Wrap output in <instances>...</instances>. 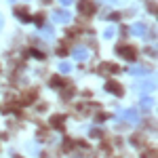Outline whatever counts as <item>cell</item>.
Instances as JSON below:
<instances>
[{
  "instance_id": "cell-13",
  "label": "cell",
  "mask_w": 158,
  "mask_h": 158,
  "mask_svg": "<svg viewBox=\"0 0 158 158\" xmlns=\"http://www.w3.org/2000/svg\"><path fill=\"white\" fill-rule=\"evenodd\" d=\"M70 70H72V63H70V61H61L59 63V72H70Z\"/></svg>"
},
{
  "instance_id": "cell-18",
  "label": "cell",
  "mask_w": 158,
  "mask_h": 158,
  "mask_svg": "<svg viewBox=\"0 0 158 158\" xmlns=\"http://www.w3.org/2000/svg\"><path fill=\"white\" fill-rule=\"evenodd\" d=\"M42 19H44V15H42V13H38L36 17H34V23H36V25H42Z\"/></svg>"
},
{
  "instance_id": "cell-25",
  "label": "cell",
  "mask_w": 158,
  "mask_h": 158,
  "mask_svg": "<svg viewBox=\"0 0 158 158\" xmlns=\"http://www.w3.org/2000/svg\"><path fill=\"white\" fill-rule=\"evenodd\" d=\"M61 4H65V6H68V4H72V0H61Z\"/></svg>"
},
{
  "instance_id": "cell-4",
  "label": "cell",
  "mask_w": 158,
  "mask_h": 158,
  "mask_svg": "<svg viewBox=\"0 0 158 158\" xmlns=\"http://www.w3.org/2000/svg\"><path fill=\"white\" fill-rule=\"evenodd\" d=\"M72 19V15L68 11H53V21H57V23H68Z\"/></svg>"
},
{
  "instance_id": "cell-22",
  "label": "cell",
  "mask_w": 158,
  "mask_h": 158,
  "mask_svg": "<svg viewBox=\"0 0 158 158\" xmlns=\"http://www.w3.org/2000/svg\"><path fill=\"white\" fill-rule=\"evenodd\" d=\"M44 34H47V36H53L55 32H53V27H51V25H47V27H44Z\"/></svg>"
},
{
  "instance_id": "cell-9",
  "label": "cell",
  "mask_w": 158,
  "mask_h": 158,
  "mask_svg": "<svg viewBox=\"0 0 158 158\" xmlns=\"http://www.w3.org/2000/svg\"><path fill=\"white\" fill-rule=\"evenodd\" d=\"M154 80H146V82H141V85L137 86V91H141V93H148V91H152L154 89Z\"/></svg>"
},
{
  "instance_id": "cell-14",
  "label": "cell",
  "mask_w": 158,
  "mask_h": 158,
  "mask_svg": "<svg viewBox=\"0 0 158 158\" xmlns=\"http://www.w3.org/2000/svg\"><path fill=\"white\" fill-rule=\"evenodd\" d=\"M15 13H17V15H19V17L23 19V21H32V19L27 17V13H25V9H15Z\"/></svg>"
},
{
  "instance_id": "cell-21",
  "label": "cell",
  "mask_w": 158,
  "mask_h": 158,
  "mask_svg": "<svg viewBox=\"0 0 158 158\" xmlns=\"http://www.w3.org/2000/svg\"><path fill=\"white\" fill-rule=\"evenodd\" d=\"M61 95H63V99H70V97H72V95H74V91H72V89H70V91H63Z\"/></svg>"
},
{
  "instance_id": "cell-5",
  "label": "cell",
  "mask_w": 158,
  "mask_h": 158,
  "mask_svg": "<svg viewBox=\"0 0 158 158\" xmlns=\"http://www.w3.org/2000/svg\"><path fill=\"white\" fill-rule=\"evenodd\" d=\"M99 74H112V72H120V68L116 65V63H101L97 68Z\"/></svg>"
},
{
  "instance_id": "cell-15",
  "label": "cell",
  "mask_w": 158,
  "mask_h": 158,
  "mask_svg": "<svg viewBox=\"0 0 158 158\" xmlns=\"http://www.w3.org/2000/svg\"><path fill=\"white\" fill-rule=\"evenodd\" d=\"M131 74H135V76H146L148 70H146V68H133V70H131Z\"/></svg>"
},
{
  "instance_id": "cell-10",
  "label": "cell",
  "mask_w": 158,
  "mask_h": 158,
  "mask_svg": "<svg viewBox=\"0 0 158 158\" xmlns=\"http://www.w3.org/2000/svg\"><path fill=\"white\" fill-rule=\"evenodd\" d=\"M63 120H65L63 116H53V118H51V122H53L55 129H63Z\"/></svg>"
},
{
  "instance_id": "cell-16",
  "label": "cell",
  "mask_w": 158,
  "mask_h": 158,
  "mask_svg": "<svg viewBox=\"0 0 158 158\" xmlns=\"http://www.w3.org/2000/svg\"><path fill=\"white\" fill-rule=\"evenodd\" d=\"M34 99H36V91H27L25 97H23V101H34Z\"/></svg>"
},
{
  "instance_id": "cell-12",
  "label": "cell",
  "mask_w": 158,
  "mask_h": 158,
  "mask_svg": "<svg viewBox=\"0 0 158 158\" xmlns=\"http://www.w3.org/2000/svg\"><path fill=\"white\" fill-rule=\"evenodd\" d=\"M27 55H30V57H36V59H44V53H42V51H36V49H30Z\"/></svg>"
},
{
  "instance_id": "cell-3",
  "label": "cell",
  "mask_w": 158,
  "mask_h": 158,
  "mask_svg": "<svg viewBox=\"0 0 158 158\" xmlns=\"http://www.w3.org/2000/svg\"><path fill=\"white\" fill-rule=\"evenodd\" d=\"M78 11L82 13V15H93V13L97 11V6H95L91 0H80V4H78Z\"/></svg>"
},
{
  "instance_id": "cell-17",
  "label": "cell",
  "mask_w": 158,
  "mask_h": 158,
  "mask_svg": "<svg viewBox=\"0 0 158 158\" xmlns=\"http://www.w3.org/2000/svg\"><path fill=\"white\" fill-rule=\"evenodd\" d=\"M131 143H133V146H141V143H143V137H139V135H137V137H131Z\"/></svg>"
},
{
  "instance_id": "cell-23",
  "label": "cell",
  "mask_w": 158,
  "mask_h": 158,
  "mask_svg": "<svg viewBox=\"0 0 158 158\" xmlns=\"http://www.w3.org/2000/svg\"><path fill=\"white\" fill-rule=\"evenodd\" d=\"M91 137H101V131H97V129H93V131H91Z\"/></svg>"
},
{
  "instance_id": "cell-6",
  "label": "cell",
  "mask_w": 158,
  "mask_h": 158,
  "mask_svg": "<svg viewBox=\"0 0 158 158\" xmlns=\"http://www.w3.org/2000/svg\"><path fill=\"white\" fill-rule=\"evenodd\" d=\"M106 91H108V93H114V95H122V86L118 85V82H114V80L106 82Z\"/></svg>"
},
{
  "instance_id": "cell-1",
  "label": "cell",
  "mask_w": 158,
  "mask_h": 158,
  "mask_svg": "<svg viewBox=\"0 0 158 158\" xmlns=\"http://www.w3.org/2000/svg\"><path fill=\"white\" fill-rule=\"evenodd\" d=\"M116 53L122 55L124 59H129V61H135V57H137V49H135L133 44H118L116 47Z\"/></svg>"
},
{
  "instance_id": "cell-11",
  "label": "cell",
  "mask_w": 158,
  "mask_h": 158,
  "mask_svg": "<svg viewBox=\"0 0 158 158\" xmlns=\"http://www.w3.org/2000/svg\"><path fill=\"white\" fill-rule=\"evenodd\" d=\"M152 106H154V101H152V99H148V97L141 99V110H143V112H150Z\"/></svg>"
},
{
  "instance_id": "cell-8",
  "label": "cell",
  "mask_w": 158,
  "mask_h": 158,
  "mask_svg": "<svg viewBox=\"0 0 158 158\" xmlns=\"http://www.w3.org/2000/svg\"><path fill=\"white\" fill-rule=\"evenodd\" d=\"M131 32L137 34V36H141V34H146V32H148V25L146 23H135L133 27H131Z\"/></svg>"
},
{
  "instance_id": "cell-24",
  "label": "cell",
  "mask_w": 158,
  "mask_h": 158,
  "mask_svg": "<svg viewBox=\"0 0 158 158\" xmlns=\"http://www.w3.org/2000/svg\"><path fill=\"white\" fill-rule=\"evenodd\" d=\"M148 9H150L152 13H156V6H154V2H148Z\"/></svg>"
},
{
  "instance_id": "cell-2",
  "label": "cell",
  "mask_w": 158,
  "mask_h": 158,
  "mask_svg": "<svg viewBox=\"0 0 158 158\" xmlns=\"http://www.w3.org/2000/svg\"><path fill=\"white\" fill-rule=\"evenodd\" d=\"M118 116L124 122H129V124H137L139 122V114L135 110H118Z\"/></svg>"
},
{
  "instance_id": "cell-19",
  "label": "cell",
  "mask_w": 158,
  "mask_h": 158,
  "mask_svg": "<svg viewBox=\"0 0 158 158\" xmlns=\"http://www.w3.org/2000/svg\"><path fill=\"white\" fill-rule=\"evenodd\" d=\"M114 32H116L114 27H108V30L103 32V36H106V38H112V36H114Z\"/></svg>"
},
{
  "instance_id": "cell-7",
  "label": "cell",
  "mask_w": 158,
  "mask_h": 158,
  "mask_svg": "<svg viewBox=\"0 0 158 158\" xmlns=\"http://www.w3.org/2000/svg\"><path fill=\"white\" fill-rule=\"evenodd\" d=\"M74 57H76L78 61H85L86 57H89V51H86L85 47H78V49L74 51Z\"/></svg>"
},
{
  "instance_id": "cell-20",
  "label": "cell",
  "mask_w": 158,
  "mask_h": 158,
  "mask_svg": "<svg viewBox=\"0 0 158 158\" xmlns=\"http://www.w3.org/2000/svg\"><path fill=\"white\" fill-rule=\"evenodd\" d=\"M51 85H53V86H61V85H63V80H61V78H53Z\"/></svg>"
}]
</instances>
